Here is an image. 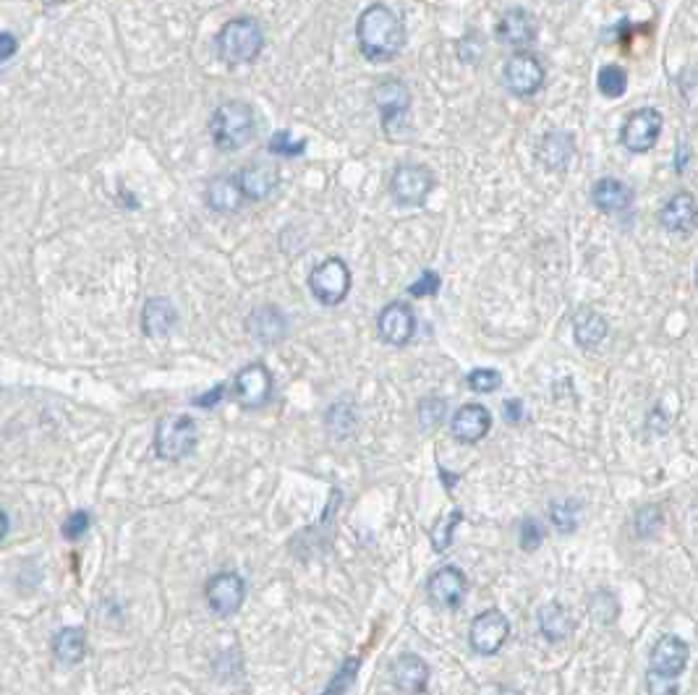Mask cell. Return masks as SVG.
<instances>
[{
	"mask_svg": "<svg viewBox=\"0 0 698 695\" xmlns=\"http://www.w3.org/2000/svg\"><path fill=\"white\" fill-rule=\"evenodd\" d=\"M696 285H698V267H696Z\"/></svg>",
	"mask_w": 698,
	"mask_h": 695,
	"instance_id": "cell-48",
	"label": "cell"
},
{
	"mask_svg": "<svg viewBox=\"0 0 698 695\" xmlns=\"http://www.w3.org/2000/svg\"><path fill=\"white\" fill-rule=\"evenodd\" d=\"M236 178L244 199H251V202H262V199H267L272 191L278 189V183H280L278 170L272 168V165H265V162L246 165V168H241V173H236Z\"/></svg>",
	"mask_w": 698,
	"mask_h": 695,
	"instance_id": "cell-20",
	"label": "cell"
},
{
	"mask_svg": "<svg viewBox=\"0 0 698 695\" xmlns=\"http://www.w3.org/2000/svg\"><path fill=\"white\" fill-rule=\"evenodd\" d=\"M246 583L238 573H217L207 583V601L215 615L228 617L244 604Z\"/></svg>",
	"mask_w": 698,
	"mask_h": 695,
	"instance_id": "cell-14",
	"label": "cell"
},
{
	"mask_svg": "<svg viewBox=\"0 0 698 695\" xmlns=\"http://www.w3.org/2000/svg\"><path fill=\"white\" fill-rule=\"evenodd\" d=\"M356 672H359V659H348V662L343 664V669H340L338 675H335V680L330 682V688H327L322 695H340L343 693V690H346L348 685L353 682Z\"/></svg>",
	"mask_w": 698,
	"mask_h": 695,
	"instance_id": "cell-40",
	"label": "cell"
},
{
	"mask_svg": "<svg viewBox=\"0 0 698 695\" xmlns=\"http://www.w3.org/2000/svg\"><path fill=\"white\" fill-rule=\"evenodd\" d=\"M589 612L597 622L610 625V622L617 617V599L610 594V591H599V594H594V599H591Z\"/></svg>",
	"mask_w": 698,
	"mask_h": 695,
	"instance_id": "cell-36",
	"label": "cell"
},
{
	"mask_svg": "<svg viewBox=\"0 0 698 695\" xmlns=\"http://www.w3.org/2000/svg\"><path fill=\"white\" fill-rule=\"evenodd\" d=\"M502 79L516 97H531L544 87L547 71H544L542 61L534 53L518 50L516 55H510L505 68H502Z\"/></svg>",
	"mask_w": 698,
	"mask_h": 695,
	"instance_id": "cell-8",
	"label": "cell"
},
{
	"mask_svg": "<svg viewBox=\"0 0 698 695\" xmlns=\"http://www.w3.org/2000/svg\"><path fill=\"white\" fill-rule=\"evenodd\" d=\"M304 149H306L304 139H296V142H293L288 131H278V134H275L270 139V152H272V155L299 157V155H304Z\"/></svg>",
	"mask_w": 698,
	"mask_h": 695,
	"instance_id": "cell-37",
	"label": "cell"
},
{
	"mask_svg": "<svg viewBox=\"0 0 698 695\" xmlns=\"http://www.w3.org/2000/svg\"><path fill=\"white\" fill-rule=\"evenodd\" d=\"M89 520H92L89 518V513H84V510H76V513L71 515L66 523H63V536L71 541L79 539V536H84L89 528Z\"/></svg>",
	"mask_w": 698,
	"mask_h": 695,
	"instance_id": "cell-41",
	"label": "cell"
},
{
	"mask_svg": "<svg viewBox=\"0 0 698 695\" xmlns=\"http://www.w3.org/2000/svg\"><path fill=\"white\" fill-rule=\"evenodd\" d=\"M502 416H505V421L513 426L523 424V421L529 419V416H526V405H523L521 398L505 400V403H502Z\"/></svg>",
	"mask_w": 698,
	"mask_h": 695,
	"instance_id": "cell-42",
	"label": "cell"
},
{
	"mask_svg": "<svg viewBox=\"0 0 698 695\" xmlns=\"http://www.w3.org/2000/svg\"><path fill=\"white\" fill-rule=\"evenodd\" d=\"M246 327H249L251 335L257 340H262V343H275V340L283 338L285 330H288L285 317L278 309H272V306L254 311L249 317V322H246Z\"/></svg>",
	"mask_w": 698,
	"mask_h": 695,
	"instance_id": "cell-27",
	"label": "cell"
},
{
	"mask_svg": "<svg viewBox=\"0 0 698 695\" xmlns=\"http://www.w3.org/2000/svg\"><path fill=\"white\" fill-rule=\"evenodd\" d=\"M597 87L599 92H602L604 97H610V100L623 97L625 89H628V74H625V68L617 66V63H607V66L599 68Z\"/></svg>",
	"mask_w": 698,
	"mask_h": 695,
	"instance_id": "cell-30",
	"label": "cell"
},
{
	"mask_svg": "<svg viewBox=\"0 0 698 695\" xmlns=\"http://www.w3.org/2000/svg\"><path fill=\"white\" fill-rule=\"evenodd\" d=\"M688 157H691V149H688V144H680L678 147V155H675V170L678 173H683L685 170V165H688Z\"/></svg>",
	"mask_w": 698,
	"mask_h": 695,
	"instance_id": "cell-45",
	"label": "cell"
},
{
	"mask_svg": "<svg viewBox=\"0 0 698 695\" xmlns=\"http://www.w3.org/2000/svg\"><path fill=\"white\" fill-rule=\"evenodd\" d=\"M223 392H225V385H217L212 392H207V395H202V398L194 400V405H202V408H204V405H215L217 400H220V395H223Z\"/></svg>",
	"mask_w": 698,
	"mask_h": 695,
	"instance_id": "cell-44",
	"label": "cell"
},
{
	"mask_svg": "<svg viewBox=\"0 0 698 695\" xmlns=\"http://www.w3.org/2000/svg\"><path fill=\"white\" fill-rule=\"evenodd\" d=\"M434 189V173L427 165H398L390 178V194L400 207H421Z\"/></svg>",
	"mask_w": 698,
	"mask_h": 695,
	"instance_id": "cell-6",
	"label": "cell"
},
{
	"mask_svg": "<svg viewBox=\"0 0 698 695\" xmlns=\"http://www.w3.org/2000/svg\"><path fill=\"white\" fill-rule=\"evenodd\" d=\"M377 332H380L382 343L387 345H406L408 340L416 335V314L406 301H393L380 311L377 317Z\"/></svg>",
	"mask_w": 698,
	"mask_h": 695,
	"instance_id": "cell-11",
	"label": "cell"
},
{
	"mask_svg": "<svg viewBox=\"0 0 698 695\" xmlns=\"http://www.w3.org/2000/svg\"><path fill=\"white\" fill-rule=\"evenodd\" d=\"M309 291L319 304L338 306L346 301L351 291V270L340 257H330L317 264L309 275Z\"/></svg>",
	"mask_w": 698,
	"mask_h": 695,
	"instance_id": "cell-5",
	"label": "cell"
},
{
	"mask_svg": "<svg viewBox=\"0 0 698 695\" xmlns=\"http://www.w3.org/2000/svg\"><path fill=\"white\" fill-rule=\"evenodd\" d=\"M591 202L604 215H625L633 207V191L620 178H599L591 186Z\"/></svg>",
	"mask_w": 698,
	"mask_h": 695,
	"instance_id": "cell-19",
	"label": "cell"
},
{
	"mask_svg": "<svg viewBox=\"0 0 698 695\" xmlns=\"http://www.w3.org/2000/svg\"><path fill=\"white\" fill-rule=\"evenodd\" d=\"M440 288H442V277L437 275V272H434V270H424L419 275V280H416V283L408 285V293H411V296H416V298L437 296V293H440Z\"/></svg>",
	"mask_w": 698,
	"mask_h": 695,
	"instance_id": "cell-38",
	"label": "cell"
},
{
	"mask_svg": "<svg viewBox=\"0 0 698 695\" xmlns=\"http://www.w3.org/2000/svg\"><path fill=\"white\" fill-rule=\"evenodd\" d=\"M662 126H665V115L657 108H641L625 118L623 129H620V142L628 152L644 155L659 142Z\"/></svg>",
	"mask_w": 698,
	"mask_h": 695,
	"instance_id": "cell-7",
	"label": "cell"
},
{
	"mask_svg": "<svg viewBox=\"0 0 698 695\" xmlns=\"http://www.w3.org/2000/svg\"><path fill=\"white\" fill-rule=\"evenodd\" d=\"M607 332H610V324H607V319L599 311L586 309L578 311L576 317H573V338H576V343L581 345L583 351H591V348L602 345Z\"/></svg>",
	"mask_w": 698,
	"mask_h": 695,
	"instance_id": "cell-25",
	"label": "cell"
},
{
	"mask_svg": "<svg viewBox=\"0 0 698 695\" xmlns=\"http://www.w3.org/2000/svg\"><path fill=\"white\" fill-rule=\"evenodd\" d=\"M8 534V515H6V510L0 507V541H3V536Z\"/></svg>",
	"mask_w": 698,
	"mask_h": 695,
	"instance_id": "cell-46",
	"label": "cell"
},
{
	"mask_svg": "<svg viewBox=\"0 0 698 695\" xmlns=\"http://www.w3.org/2000/svg\"><path fill=\"white\" fill-rule=\"evenodd\" d=\"M416 416H419L421 429H434V426H440L442 421L448 419V400L437 398V395L424 398L416 408Z\"/></svg>",
	"mask_w": 698,
	"mask_h": 695,
	"instance_id": "cell-32",
	"label": "cell"
},
{
	"mask_svg": "<svg viewBox=\"0 0 698 695\" xmlns=\"http://www.w3.org/2000/svg\"><path fill=\"white\" fill-rule=\"evenodd\" d=\"M463 520L461 510H453L450 515H445V518L437 520V526L429 531V539H432V547L434 552H445V549L450 547V541H453V531L455 526Z\"/></svg>",
	"mask_w": 698,
	"mask_h": 695,
	"instance_id": "cell-33",
	"label": "cell"
},
{
	"mask_svg": "<svg viewBox=\"0 0 698 695\" xmlns=\"http://www.w3.org/2000/svg\"><path fill=\"white\" fill-rule=\"evenodd\" d=\"M272 374L265 364H249L233 379V395L244 408H262L272 398Z\"/></svg>",
	"mask_w": 698,
	"mask_h": 695,
	"instance_id": "cell-9",
	"label": "cell"
},
{
	"mask_svg": "<svg viewBox=\"0 0 698 695\" xmlns=\"http://www.w3.org/2000/svg\"><path fill=\"white\" fill-rule=\"evenodd\" d=\"M500 695H521V693H516V690H500Z\"/></svg>",
	"mask_w": 698,
	"mask_h": 695,
	"instance_id": "cell-47",
	"label": "cell"
},
{
	"mask_svg": "<svg viewBox=\"0 0 698 695\" xmlns=\"http://www.w3.org/2000/svg\"><path fill=\"white\" fill-rule=\"evenodd\" d=\"M688 643L678 635H662L649 656V675L665 677V680H678L688 664Z\"/></svg>",
	"mask_w": 698,
	"mask_h": 695,
	"instance_id": "cell-12",
	"label": "cell"
},
{
	"mask_svg": "<svg viewBox=\"0 0 698 695\" xmlns=\"http://www.w3.org/2000/svg\"><path fill=\"white\" fill-rule=\"evenodd\" d=\"M539 630L547 641H565L570 633H573V617H570L568 609L557 601H549L539 609Z\"/></svg>",
	"mask_w": 698,
	"mask_h": 695,
	"instance_id": "cell-26",
	"label": "cell"
},
{
	"mask_svg": "<svg viewBox=\"0 0 698 695\" xmlns=\"http://www.w3.org/2000/svg\"><path fill=\"white\" fill-rule=\"evenodd\" d=\"M497 40L513 48H526L536 40V19L531 11L516 6L508 8L497 21Z\"/></svg>",
	"mask_w": 698,
	"mask_h": 695,
	"instance_id": "cell-18",
	"label": "cell"
},
{
	"mask_svg": "<svg viewBox=\"0 0 698 695\" xmlns=\"http://www.w3.org/2000/svg\"><path fill=\"white\" fill-rule=\"evenodd\" d=\"M178 324V314L176 306L170 304L168 298H150L144 304V314H142V330L144 335L150 338H165L170 332L176 330Z\"/></svg>",
	"mask_w": 698,
	"mask_h": 695,
	"instance_id": "cell-22",
	"label": "cell"
},
{
	"mask_svg": "<svg viewBox=\"0 0 698 695\" xmlns=\"http://www.w3.org/2000/svg\"><path fill=\"white\" fill-rule=\"evenodd\" d=\"M544 541V528L539 520L534 518H526L521 523V547L526 549V552H536V549L542 547Z\"/></svg>",
	"mask_w": 698,
	"mask_h": 695,
	"instance_id": "cell-39",
	"label": "cell"
},
{
	"mask_svg": "<svg viewBox=\"0 0 698 695\" xmlns=\"http://www.w3.org/2000/svg\"><path fill=\"white\" fill-rule=\"evenodd\" d=\"M327 429L340 439H346L356 429V408L351 400H340L327 411Z\"/></svg>",
	"mask_w": 698,
	"mask_h": 695,
	"instance_id": "cell-31",
	"label": "cell"
},
{
	"mask_svg": "<svg viewBox=\"0 0 698 695\" xmlns=\"http://www.w3.org/2000/svg\"><path fill=\"white\" fill-rule=\"evenodd\" d=\"M393 682L400 693L421 695L429 685V667L414 654H403L393 664Z\"/></svg>",
	"mask_w": 698,
	"mask_h": 695,
	"instance_id": "cell-21",
	"label": "cell"
},
{
	"mask_svg": "<svg viewBox=\"0 0 698 695\" xmlns=\"http://www.w3.org/2000/svg\"><path fill=\"white\" fill-rule=\"evenodd\" d=\"M510 635V620L502 615L500 609H489L476 617L471 625V648L479 656H492L502 648V643L508 641Z\"/></svg>",
	"mask_w": 698,
	"mask_h": 695,
	"instance_id": "cell-10",
	"label": "cell"
},
{
	"mask_svg": "<svg viewBox=\"0 0 698 695\" xmlns=\"http://www.w3.org/2000/svg\"><path fill=\"white\" fill-rule=\"evenodd\" d=\"M210 134L215 147L223 152L246 147L254 136V110L246 102H225L212 115Z\"/></svg>",
	"mask_w": 698,
	"mask_h": 695,
	"instance_id": "cell-3",
	"label": "cell"
},
{
	"mask_svg": "<svg viewBox=\"0 0 698 695\" xmlns=\"http://www.w3.org/2000/svg\"><path fill=\"white\" fill-rule=\"evenodd\" d=\"M633 526H636V534L641 536V539H651V536L662 528V510H659L657 505H644L636 513Z\"/></svg>",
	"mask_w": 698,
	"mask_h": 695,
	"instance_id": "cell-34",
	"label": "cell"
},
{
	"mask_svg": "<svg viewBox=\"0 0 698 695\" xmlns=\"http://www.w3.org/2000/svg\"><path fill=\"white\" fill-rule=\"evenodd\" d=\"M492 429V413L487 405L482 403H466L453 413L450 419V434L463 445H474L482 442Z\"/></svg>",
	"mask_w": 698,
	"mask_h": 695,
	"instance_id": "cell-15",
	"label": "cell"
},
{
	"mask_svg": "<svg viewBox=\"0 0 698 695\" xmlns=\"http://www.w3.org/2000/svg\"><path fill=\"white\" fill-rule=\"evenodd\" d=\"M197 424L183 413H170L165 419L157 421L155 429V453L160 460H183L186 455L194 453L197 447Z\"/></svg>",
	"mask_w": 698,
	"mask_h": 695,
	"instance_id": "cell-4",
	"label": "cell"
},
{
	"mask_svg": "<svg viewBox=\"0 0 698 695\" xmlns=\"http://www.w3.org/2000/svg\"><path fill=\"white\" fill-rule=\"evenodd\" d=\"M16 48H19V42H16L14 34H8V32L0 34V63L8 61V58L16 53Z\"/></svg>",
	"mask_w": 698,
	"mask_h": 695,
	"instance_id": "cell-43",
	"label": "cell"
},
{
	"mask_svg": "<svg viewBox=\"0 0 698 695\" xmlns=\"http://www.w3.org/2000/svg\"><path fill=\"white\" fill-rule=\"evenodd\" d=\"M549 520L560 534H573L581 520V502L576 500H557L549 505Z\"/></svg>",
	"mask_w": 698,
	"mask_h": 695,
	"instance_id": "cell-29",
	"label": "cell"
},
{
	"mask_svg": "<svg viewBox=\"0 0 698 695\" xmlns=\"http://www.w3.org/2000/svg\"><path fill=\"white\" fill-rule=\"evenodd\" d=\"M356 40L366 61L385 63L393 61L395 55L406 45V29L393 8L385 3H372L364 8L356 24Z\"/></svg>",
	"mask_w": 698,
	"mask_h": 695,
	"instance_id": "cell-1",
	"label": "cell"
},
{
	"mask_svg": "<svg viewBox=\"0 0 698 695\" xmlns=\"http://www.w3.org/2000/svg\"><path fill=\"white\" fill-rule=\"evenodd\" d=\"M468 581L458 567H440L427 581V596L437 609H458L466 599Z\"/></svg>",
	"mask_w": 698,
	"mask_h": 695,
	"instance_id": "cell-13",
	"label": "cell"
},
{
	"mask_svg": "<svg viewBox=\"0 0 698 695\" xmlns=\"http://www.w3.org/2000/svg\"><path fill=\"white\" fill-rule=\"evenodd\" d=\"M262 48H265V32L257 24V19H249V16L228 21L217 34V55L228 66L254 63Z\"/></svg>",
	"mask_w": 698,
	"mask_h": 695,
	"instance_id": "cell-2",
	"label": "cell"
},
{
	"mask_svg": "<svg viewBox=\"0 0 698 695\" xmlns=\"http://www.w3.org/2000/svg\"><path fill=\"white\" fill-rule=\"evenodd\" d=\"M55 656L61 659L63 664H76L84 659V651H87V641H84V633L79 628H66L55 635L53 641Z\"/></svg>",
	"mask_w": 698,
	"mask_h": 695,
	"instance_id": "cell-28",
	"label": "cell"
},
{
	"mask_svg": "<svg viewBox=\"0 0 698 695\" xmlns=\"http://www.w3.org/2000/svg\"><path fill=\"white\" fill-rule=\"evenodd\" d=\"M466 385L474 392H479V395L497 392L502 387V374L497 372V369H474V372L466 377Z\"/></svg>",
	"mask_w": 698,
	"mask_h": 695,
	"instance_id": "cell-35",
	"label": "cell"
},
{
	"mask_svg": "<svg viewBox=\"0 0 698 695\" xmlns=\"http://www.w3.org/2000/svg\"><path fill=\"white\" fill-rule=\"evenodd\" d=\"M659 223L667 233H691L698 225V199L691 191H678L659 210Z\"/></svg>",
	"mask_w": 698,
	"mask_h": 695,
	"instance_id": "cell-17",
	"label": "cell"
},
{
	"mask_svg": "<svg viewBox=\"0 0 698 695\" xmlns=\"http://www.w3.org/2000/svg\"><path fill=\"white\" fill-rule=\"evenodd\" d=\"M374 105L380 110L382 129L390 131L395 126V121H400L403 115L411 108V92L400 79H382L372 92Z\"/></svg>",
	"mask_w": 698,
	"mask_h": 695,
	"instance_id": "cell-16",
	"label": "cell"
},
{
	"mask_svg": "<svg viewBox=\"0 0 698 695\" xmlns=\"http://www.w3.org/2000/svg\"><path fill=\"white\" fill-rule=\"evenodd\" d=\"M204 202L210 204V210L215 212H236L244 202L241 186H238L236 176H217L212 178L204 194Z\"/></svg>",
	"mask_w": 698,
	"mask_h": 695,
	"instance_id": "cell-24",
	"label": "cell"
},
{
	"mask_svg": "<svg viewBox=\"0 0 698 695\" xmlns=\"http://www.w3.org/2000/svg\"><path fill=\"white\" fill-rule=\"evenodd\" d=\"M576 144L568 131H549L539 144V160L547 170H565L573 160Z\"/></svg>",
	"mask_w": 698,
	"mask_h": 695,
	"instance_id": "cell-23",
	"label": "cell"
}]
</instances>
